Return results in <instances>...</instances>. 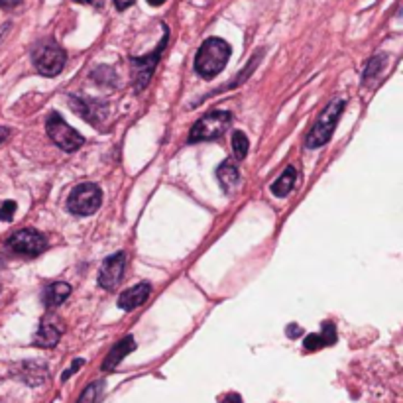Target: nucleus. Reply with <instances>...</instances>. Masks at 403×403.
Returning a JSON list of instances; mask_svg holds the SVG:
<instances>
[{
	"instance_id": "obj_1",
	"label": "nucleus",
	"mask_w": 403,
	"mask_h": 403,
	"mask_svg": "<svg viewBox=\"0 0 403 403\" xmlns=\"http://www.w3.org/2000/svg\"><path fill=\"white\" fill-rule=\"evenodd\" d=\"M228 57H230V45L221 38H209L197 52L195 71L205 79H213L226 67Z\"/></svg>"
},
{
	"instance_id": "obj_2",
	"label": "nucleus",
	"mask_w": 403,
	"mask_h": 403,
	"mask_svg": "<svg viewBox=\"0 0 403 403\" xmlns=\"http://www.w3.org/2000/svg\"><path fill=\"white\" fill-rule=\"evenodd\" d=\"M345 105H347L345 98H334L333 102L325 109V112L319 116V120L315 122V126L311 128V132L307 134V148L317 150V148L325 146L331 140L334 128H336V122H338L340 114L345 111Z\"/></svg>"
},
{
	"instance_id": "obj_3",
	"label": "nucleus",
	"mask_w": 403,
	"mask_h": 403,
	"mask_svg": "<svg viewBox=\"0 0 403 403\" xmlns=\"http://www.w3.org/2000/svg\"><path fill=\"white\" fill-rule=\"evenodd\" d=\"M230 122H232V114L228 111L207 112L193 124L189 132V142H210L221 138Z\"/></svg>"
},
{
	"instance_id": "obj_4",
	"label": "nucleus",
	"mask_w": 403,
	"mask_h": 403,
	"mask_svg": "<svg viewBox=\"0 0 403 403\" xmlns=\"http://www.w3.org/2000/svg\"><path fill=\"white\" fill-rule=\"evenodd\" d=\"M32 61H34V67L38 69V73H42L43 77H56L65 67L67 54L57 43H40L32 54Z\"/></svg>"
},
{
	"instance_id": "obj_5",
	"label": "nucleus",
	"mask_w": 403,
	"mask_h": 403,
	"mask_svg": "<svg viewBox=\"0 0 403 403\" xmlns=\"http://www.w3.org/2000/svg\"><path fill=\"white\" fill-rule=\"evenodd\" d=\"M45 130H47V136L54 140V144H57L61 150L65 152H77L81 146H83V136L73 130L63 118L61 114L57 112H52L45 120Z\"/></svg>"
},
{
	"instance_id": "obj_6",
	"label": "nucleus",
	"mask_w": 403,
	"mask_h": 403,
	"mask_svg": "<svg viewBox=\"0 0 403 403\" xmlns=\"http://www.w3.org/2000/svg\"><path fill=\"white\" fill-rule=\"evenodd\" d=\"M102 201V193L95 183H81L69 195L67 209L77 217H89L97 213Z\"/></svg>"
},
{
	"instance_id": "obj_7",
	"label": "nucleus",
	"mask_w": 403,
	"mask_h": 403,
	"mask_svg": "<svg viewBox=\"0 0 403 403\" xmlns=\"http://www.w3.org/2000/svg\"><path fill=\"white\" fill-rule=\"evenodd\" d=\"M6 246L10 248L16 254L20 256H28V258H34V256H40L47 242L43 238L42 232L34 230V228H24V230H18L12 237L6 240Z\"/></svg>"
},
{
	"instance_id": "obj_8",
	"label": "nucleus",
	"mask_w": 403,
	"mask_h": 403,
	"mask_svg": "<svg viewBox=\"0 0 403 403\" xmlns=\"http://www.w3.org/2000/svg\"><path fill=\"white\" fill-rule=\"evenodd\" d=\"M166 30V26H164ZM167 40H169V32L166 30V34H164V38H162V42L157 45V50L150 54V56L146 57H132V67H134V89L136 91H142V89H146V85L150 83V79H152V73L155 69V65H157V61H160V57H162V52H164V47H166Z\"/></svg>"
},
{
	"instance_id": "obj_9",
	"label": "nucleus",
	"mask_w": 403,
	"mask_h": 403,
	"mask_svg": "<svg viewBox=\"0 0 403 403\" xmlns=\"http://www.w3.org/2000/svg\"><path fill=\"white\" fill-rule=\"evenodd\" d=\"M124 252H116V254H112V256H109L105 260V264H102L100 272H98V285L102 290L112 292L120 283L122 274H124Z\"/></svg>"
},
{
	"instance_id": "obj_10",
	"label": "nucleus",
	"mask_w": 403,
	"mask_h": 403,
	"mask_svg": "<svg viewBox=\"0 0 403 403\" xmlns=\"http://www.w3.org/2000/svg\"><path fill=\"white\" fill-rule=\"evenodd\" d=\"M150 293H152V285H150V283H146V281H144V283H138V285L126 290V292L118 297V309H122V311H132V309H136V307L144 305L146 299L150 297Z\"/></svg>"
},
{
	"instance_id": "obj_11",
	"label": "nucleus",
	"mask_w": 403,
	"mask_h": 403,
	"mask_svg": "<svg viewBox=\"0 0 403 403\" xmlns=\"http://www.w3.org/2000/svg\"><path fill=\"white\" fill-rule=\"evenodd\" d=\"M134 348H136V342H134V336H132V334H128L122 340H118V342L112 347L111 352H109V356L102 362V370H105V372L114 370V368L120 364V360H124V356H128Z\"/></svg>"
},
{
	"instance_id": "obj_12",
	"label": "nucleus",
	"mask_w": 403,
	"mask_h": 403,
	"mask_svg": "<svg viewBox=\"0 0 403 403\" xmlns=\"http://www.w3.org/2000/svg\"><path fill=\"white\" fill-rule=\"evenodd\" d=\"M59 338H61V329L57 327L56 320L47 317L34 336V345L42 348H54L59 342Z\"/></svg>"
},
{
	"instance_id": "obj_13",
	"label": "nucleus",
	"mask_w": 403,
	"mask_h": 403,
	"mask_svg": "<svg viewBox=\"0 0 403 403\" xmlns=\"http://www.w3.org/2000/svg\"><path fill=\"white\" fill-rule=\"evenodd\" d=\"M16 375L30 386H40L47 378V368L40 362H22L16 368Z\"/></svg>"
},
{
	"instance_id": "obj_14",
	"label": "nucleus",
	"mask_w": 403,
	"mask_h": 403,
	"mask_svg": "<svg viewBox=\"0 0 403 403\" xmlns=\"http://www.w3.org/2000/svg\"><path fill=\"white\" fill-rule=\"evenodd\" d=\"M334 342H336V329H334L333 323H325L319 334H309L303 340V347L309 352H315L323 347H333Z\"/></svg>"
},
{
	"instance_id": "obj_15",
	"label": "nucleus",
	"mask_w": 403,
	"mask_h": 403,
	"mask_svg": "<svg viewBox=\"0 0 403 403\" xmlns=\"http://www.w3.org/2000/svg\"><path fill=\"white\" fill-rule=\"evenodd\" d=\"M69 295V283H65V281H56V283H52V285L45 287V292H43V303H45V307H57L61 305Z\"/></svg>"
},
{
	"instance_id": "obj_16",
	"label": "nucleus",
	"mask_w": 403,
	"mask_h": 403,
	"mask_svg": "<svg viewBox=\"0 0 403 403\" xmlns=\"http://www.w3.org/2000/svg\"><path fill=\"white\" fill-rule=\"evenodd\" d=\"M295 181H297V169L293 166H290L278 179L272 183V193L276 197H287L292 193L293 187H295Z\"/></svg>"
},
{
	"instance_id": "obj_17",
	"label": "nucleus",
	"mask_w": 403,
	"mask_h": 403,
	"mask_svg": "<svg viewBox=\"0 0 403 403\" xmlns=\"http://www.w3.org/2000/svg\"><path fill=\"white\" fill-rule=\"evenodd\" d=\"M217 179L224 187V191H230L240 179V173H238V167L235 162L230 160H224L223 164L217 169Z\"/></svg>"
},
{
	"instance_id": "obj_18",
	"label": "nucleus",
	"mask_w": 403,
	"mask_h": 403,
	"mask_svg": "<svg viewBox=\"0 0 403 403\" xmlns=\"http://www.w3.org/2000/svg\"><path fill=\"white\" fill-rule=\"evenodd\" d=\"M102 395H105V382L98 380V382H93L91 386H87L83 389V393H81L77 403H100Z\"/></svg>"
},
{
	"instance_id": "obj_19",
	"label": "nucleus",
	"mask_w": 403,
	"mask_h": 403,
	"mask_svg": "<svg viewBox=\"0 0 403 403\" xmlns=\"http://www.w3.org/2000/svg\"><path fill=\"white\" fill-rule=\"evenodd\" d=\"M248 148H250V144H248L246 134H244V132H240V130H237V132L232 134V150H235L237 160H244V157H246V153H248Z\"/></svg>"
},
{
	"instance_id": "obj_20",
	"label": "nucleus",
	"mask_w": 403,
	"mask_h": 403,
	"mask_svg": "<svg viewBox=\"0 0 403 403\" xmlns=\"http://www.w3.org/2000/svg\"><path fill=\"white\" fill-rule=\"evenodd\" d=\"M384 59H386L384 56H375L370 59L368 67H366V71H364V81H366V83H368L370 79L378 77V73H380V71H382V67H384Z\"/></svg>"
},
{
	"instance_id": "obj_21",
	"label": "nucleus",
	"mask_w": 403,
	"mask_h": 403,
	"mask_svg": "<svg viewBox=\"0 0 403 403\" xmlns=\"http://www.w3.org/2000/svg\"><path fill=\"white\" fill-rule=\"evenodd\" d=\"M14 213H16L14 201H4V203H2V207H0V221H4V223L12 221Z\"/></svg>"
},
{
	"instance_id": "obj_22",
	"label": "nucleus",
	"mask_w": 403,
	"mask_h": 403,
	"mask_svg": "<svg viewBox=\"0 0 403 403\" xmlns=\"http://www.w3.org/2000/svg\"><path fill=\"white\" fill-rule=\"evenodd\" d=\"M219 403H242V397H240L238 393H235V391H230V393L223 395V397L219 400Z\"/></svg>"
},
{
	"instance_id": "obj_23",
	"label": "nucleus",
	"mask_w": 403,
	"mask_h": 403,
	"mask_svg": "<svg viewBox=\"0 0 403 403\" xmlns=\"http://www.w3.org/2000/svg\"><path fill=\"white\" fill-rule=\"evenodd\" d=\"M81 366H83V360H81V358H77V360L71 364L69 370H67V372H63V380H67V378H69L71 374H75V372H77V370H79Z\"/></svg>"
},
{
	"instance_id": "obj_24",
	"label": "nucleus",
	"mask_w": 403,
	"mask_h": 403,
	"mask_svg": "<svg viewBox=\"0 0 403 403\" xmlns=\"http://www.w3.org/2000/svg\"><path fill=\"white\" fill-rule=\"evenodd\" d=\"M20 2H22V0H0V8H4V10H10V8L20 6Z\"/></svg>"
},
{
	"instance_id": "obj_25",
	"label": "nucleus",
	"mask_w": 403,
	"mask_h": 403,
	"mask_svg": "<svg viewBox=\"0 0 403 403\" xmlns=\"http://www.w3.org/2000/svg\"><path fill=\"white\" fill-rule=\"evenodd\" d=\"M134 2H136V0H114V4H116V8H118V10H126V8H130Z\"/></svg>"
},
{
	"instance_id": "obj_26",
	"label": "nucleus",
	"mask_w": 403,
	"mask_h": 403,
	"mask_svg": "<svg viewBox=\"0 0 403 403\" xmlns=\"http://www.w3.org/2000/svg\"><path fill=\"white\" fill-rule=\"evenodd\" d=\"M301 333H303V331H301L297 325H290V327H287V336H290V338H297Z\"/></svg>"
},
{
	"instance_id": "obj_27",
	"label": "nucleus",
	"mask_w": 403,
	"mask_h": 403,
	"mask_svg": "<svg viewBox=\"0 0 403 403\" xmlns=\"http://www.w3.org/2000/svg\"><path fill=\"white\" fill-rule=\"evenodd\" d=\"M75 2H81V4H91L95 8H102L105 6V0H75Z\"/></svg>"
},
{
	"instance_id": "obj_28",
	"label": "nucleus",
	"mask_w": 403,
	"mask_h": 403,
	"mask_svg": "<svg viewBox=\"0 0 403 403\" xmlns=\"http://www.w3.org/2000/svg\"><path fill=\"white\" fill-rule=\"evenodd\" d=\"M8 136H10V128H6V126H0V144L8 138Z\"/></svg>"
},
{
	"instance_id": "obj_29",
	"label": "nucleus",
	"mask_w": 403,
	"mask_h": 403,
	"mask_svg": "<svg viewBox=\"0 0 403 403\" xmlns=\"http://www.w3.org/2000/svg\"><path fill=\"white\" fill-rule=\"evenodd\" d=\"M166 0H148V4H152V6H162Z\"/></svg>"
}]
</instances>
